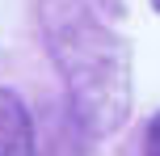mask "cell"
<instances>
[{
	"label": "cell",
	"mask_w": 160,
	"mask_h": 156,
	"mask_svg": "<svg viewBox=\"0 0 160 156\" xmlns=\"http://www.w3.org/2000/svg\"><path fill=\"white\" fill-rule=\"evenodd\" d=\"M47 51L68 89L80 131L114 135L131 118V51L110 25L97 21L88 0H34Z\"/></svg>",
	"instance_id": "6da1fadb"
},
{
	"label": "cell",
	"mask_w": 160,
	"mask_h": 156,
	"mask_svg": "<svg viewBox=\"0 0 160 156\" xmlns=\"http://www.w3.org/2000/svg\"><path fill=\"white\" fill-rule=\"evenodd\" d=\"M0 156H38L34 143V118L25 110L21 93L0 84Z\"/></svg>",
	"instance_id": "7a4b0ae2"
},
{
	"label": "cell",
	"mask_w": 160,
	"mask_h": 156,
	"mask_svg": "<svg viewBox=\"0 0 160 156\" xmlns=\"http://www.w3.org/2000/svg\"><path fill=\"white\" fill-rule=\"evenodd\" d=\"M143 156H160V114L148 123V131H143Z\"/></svg>",
	"instance_id": "3957f363"
},
{
	"label": "cell",
	"mask_w": 160,
	"mask_h": 156,
	"mask_svg": "<svg viewBox=\"0 0 160 156\" xmlns=\"http://www.w3.org/2000/svg\"><path fill=\"white\" fill-rule=\"evenodd\" d=\"M152 4H156V8H160V0H152Z\"/></svg>",
	"instance_id": "277c9868"
}]
</instances>
